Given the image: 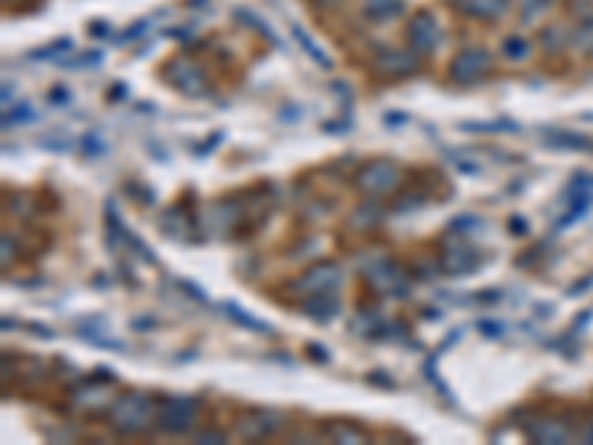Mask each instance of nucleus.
<instances>
[{
	"label": "nucleus",
	"instance_id": "nucleus-6",
	"mask_svg": "<svg viewBox=\"0 0 593 445\" xmlns=\"http://www.w3.org/2000/svg\"><path fill=\"white\" fill-rule=\"evenodd\" d=\"M374 69L383 75V78H407L419 69V54L416 51H398V48H389L383 54L374 57Z\"/></svg>",
	"mask_w": 593,
	"mask_h": 445
},
{
	"label": "nucleus",
	"instance_id": "nucleus-14",
	"mask_svg": "<svg viewBox=\"0 0 593 445\" xmlns=\"http://www.w3.org/2000/svg\"><path fill=\"white\" fill-rule=\"evenodd\" d=\"M567 437H570V431L555 419H543L531 428V440H537V443H567Z\"/></svg>",
	"mask_w": 593,
	"mask_h": 445
},
{
	"label": "nucleus",
	"instance_id": "nucleus-17",
	"mask_svg": "<svg viewBox=\"0 0 593 445\" xmlns=\"http://www.w3.org/2000/svg\"><path fill=\"white\" fill-rule=\"evenodd\" d=\"M294 36H297V42H300V45H303V48H306V51L315 57V63H318V66L330 69V57H327V54H324V51H321V48H318V45H315V42H312V39H309L303 30H300V27H294Z\"/></svg>",
	"mask_w": 593,
	"mask_h": 445
},
{
	"label": "nucleus",
	"instance_id": "nucleus-11",
	"mask_svg": "<svg viewBox=\"0 0 593 445\" xmlns=\"http://www.w3.org/2000/svg\"><path fill=\"white\" fill-rule=\"evenodd\" d=\"M478 265H481L478 253H475V250H466V247L448 250V253H442V259H439V267H442L445 273H469V270H475Z\"/></svg>",
	"mask_w": 593,
	"mask_h": 445
},
{
	"label": "nucleus",
	"instance_id": "nucleus-16",
	"mask_svg": "<svg viewBox=\"0 0 593 445\" xmlns=\"http://www.w3.org/2000/svg\"><path fill=\"white\" fill-rule=\"evenodd\" d=\"M327 434L336 440V443H365V431L362 428H356V425H341V422H333V425H327Z\"/></svg>",
	"mask_w": 593,
	"mask_h": 445
},
{
	"label": "nucleus",
	"instance_id": "nucleus-7",
	"mask_svg": "<svg viewBox=\"0 0 593 445\" xmlns=\"http://www.w3.org/2000/svg\"><path fill=\"white\" fill-rule=\"evenodd\" d=\"M339 282H341L339 265H333V262H324V265H315L312 270H306L300 279H294V291L327 294V291H333Z\"/></svg>",
	"mask_w": 593,
	"mask_h": 445
},
{
	"label": "nucleus",
	"instance_id": "nucleus-13",
	"mask_svg": "<svg viewBox=\"0 0 593 445\" xmlns=\"http://www.w3.org/2000/svg\"><path fill=\"white\" fill-rule=\"evenodd\" d=\"M300 309H303L306 315L318 318V321H330V318L339 312V300H336V297H330V294H312Z\"/></svg>",
	"mask_w": 593,
	"mask_h": 445
},
{
	"label": "nucleus",
	"instance_id": "nucleus-12",
	"mask_svg": "<svg viewBox=\"0 0 593 445\" xmlns=\"http://www.w3.org/2000/svg\"><path fill=\"white\" fill-rule=\"evenodd\" d=\"M368 279H371V285H374L377 291H383V294H401V291H404V279H401L398 267L389 265V262H383L380 270H371Z\"/></svg>",
	"mask_w": 593,
	"mask_h": 445
},
{
	"label": "nucleus",
	"instance_id": "nucleus-19",
	"mask_svg": "<svg viewBox=\"0 0 593 445\" xmlns=\"http://www.w3.org/2000/svg\"><path fill=\"white\" fill-rule=\"evenodd\" d=\"M528 51H531V45L525 39H519V36H510L508 42H505V54H508L510 60H525Z\"/></svg>",
	"mask_w": 593,
	"mask_h": 445
},
{
	"label": "nucleus",
	"instance_id": "nucleus-3",
	"mask_svg": "<svg viewBox=\"0 0 593 445\" xmlns=\"http://www.w3.org/2000/svg\"><path fill=\"white\" fill-rule=\"evenodd\" d=\"M490 66H493V60H490V54L484 48H463L454 57V63L448 69V78L454 84H463V87L466 84H478L490 72Z\"/></svg>",
	"mask_w": 593,
	"mask_h": 445
},
{
	"label": "nucleus",
	"instance_id": "nucleus-15",
	"mask_svg": "<svg viewBox=\"0 0 593 445\" xmlns=\"http://www.w3.org/2000/svg\"><path fill=\"white\" fill-rule=\"evenodd\" d=\"M401 9H404L401 0H374L371 6H365V18L386 21V18H395V12H401Z\"/></svg>",
	"mask_w": 593,
	"mask_h": 445
},
{
	"label": "nucleus",
	"instance_id": "nucleus-10",
	"mask_svg": "<svg viewBox=\"0 0 593 445\" xmlns=\"http://www.w3.org/2000/svg\"><path fill=\"white\" fill-rule=\"evenodd\" d=\"M282 425L279 413H267V410H258L253 416H247V422H241V434L250 437V440H261L267 437L270 431H276Z\"/></svg>",
	"mask_w": 593,
	"mask_h": 445
},
{
	"label": "nucleus",
	"instance_id": "nucleus-20",
	"mask_svg": "<svg viewBox=\"0 0 593 445\" xmlns=\"http://www.w3.org/2000/svg\"><path fill=\"white\" fill-rule=\"evenodd\" d=\"M241 18H244L247 24H253V30H258L261 36H267L270 42H276V33H270V30H267V24H264V21H258L253 12H241Z\"/></svg>",
	"mask_w": 593,
	"mask_h": 445
},
{
	"label": "nucleus",
	"instance_id": "nucleus-21",
	"mask_svg": "<svg viewBox=\"0 0 593 445\" xmlns=\"http://www.w3.org/2000/svg\"><path fill=\"white\" fill-rule=\"evenodd\" d=\"M321 6H333V3H339V0H318Z\"/></svg>",
	"mask_w": 593,
	"mask_h": 445
},
{
	"label": "nucleus",
	"instance_id": "nucleus-2",
	"mask_svg": "<svg viewBox=\"0 0 593 445\" xmlns=\"http://www.w3.org/2000/svg\"><path fill=\"white\" fill-rule=\"evenodd\" d=\"M155 422L167 434H187L196 425V401L187 395H164L158 398Z\"/></svg>",
	"mask_w": 593,
	"mask_h": 445
},
{
	"label": "nucleus",
	"instance_id": "nucleus-1",
	"mask_svg": "<svg viewBox=\"0 0 593 445\" xmlns=\"http://www.w3.org/2000/svg\"><path fill=\"white\" fill-rule=\"evenodd\" d=\"M152 422H155V404L140 392L119 395L110 407V425H113V431H119L125 437L146 434L152 428Z\"/></svg>",
	"mask_w": 593,
	"mask_h": 445
},
{
	"label": "nucleus",
	"instance_id": "nucleus-5",
	"mask_svg": "<svg viewBox=\"0 0 593 445\" xmlns=\"http://www.w3.org/2000/svg\"><path fill=\"white\" fill-rule=\"evenodd\" d=\"M395 181H398V170H395L392 161H371V164L356 176L359 190H365V193H371V196L389 193V190L395 187Z\"/></svg>",
	"mask_w": 593,
	"mask_h": 445
},
{
	"label": "nucleus",
	"instance_id": "nucleus-8",
	"mask_svg": "<svg viewBox=\"0 0 593 445\" xmlns=\"http://www.w3.org/2000/svg\"><path fill=\"white\" fill-rule=\"evenodd\" d=\"M451 6L475 21H502L508 15L510 0H451Z\"/></svg>",
	"mask_w": 593,
	"mask_h": 445
},
{
	"label": "nucleus",
	"instance_id": "nucleus-18",
	"mask_svg": "<svg viewBox=\"0 0 593 445\" xmlns=\"http://www.w3.org/2000/svg\"><path fill=\"white\" fill-rule=\"evenodd\" d=\"M223 312H229V315H232L235 321H241V327H250V330H255V333H267V327H264L261 321H255L253 315L241 312V309H238L235 303H226V306H223Z\"/></svg>",
	"mask_w": 593,
	"mask_h": 445
},
{
	"label": "nucleus",
	"instance_id": "nucleus-9",
	"mask_svg": "<svg viewBox=\"0 0 593 445\" xmlns=\"http://www.w3.org/2000/svg\"><path fill=\"white\" fill-rule=\"evenodd\" d=\"M167 78L175 84V89H181L187 95H202L205 92V78L190 60H175L167 69Z\"/></svg>",
	"mask_w": 593,
	"mask_h": 445
},
{
	"label": "nucleus",
	"instance_id": "nucleus-4",
	"mask_svg": "<svg viewBox=\"0 0 593 445\" xmlns=\"http://www.w3.org/2000/svg\"><path fill=\"white\" fill-rule=\"evenodd\" d=\"M407 39H410V51H416V54H433L439 48L442 30H439L436 18L430 12H419L407 24Z\"/></svg>",
	"mask_w": 593,
	"mask_h": 445
}]
</instances>
